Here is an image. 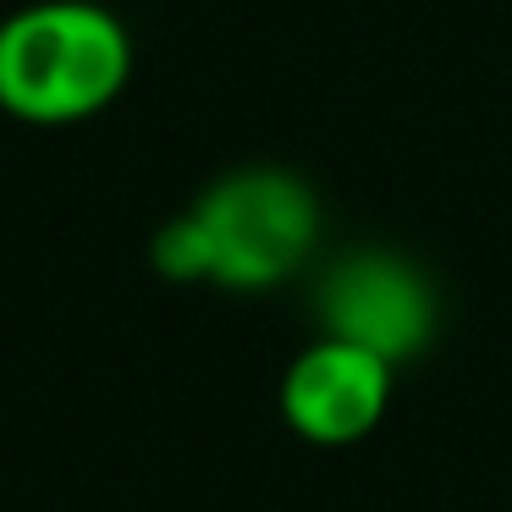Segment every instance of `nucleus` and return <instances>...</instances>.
<instances>
[{
	"label": "nucleus",
	"instance_id": "obj_1",
	"mask_svg": "<svg viewBox=\"0 0 512 512\" xmlns=\"http://www.w3.org/2000/svg\"><path fill=\"white\" fill-rule=\"evenodd\" d=\"M320 243V199L298 171L243 166L155 232V270L166 281H215L265 292L287 281Z\"/></svg>",
	"mask_w": 512,
	"mask_h": 512
},
{
	"label": "nucleus",
	"instance_id": "obj_2",
	"mask_svg": "<svg viewBox=\"0 0 512 512\" xmlns=\"http://www.w3.org/2000/svg\"><path fill=\"white\" fill-rule=\"evenodd\" d=\"M133 78L122 17L94 0H39L0 23V111L61 127L105 111Z\"/></svg>",
	"mask_w": 512,
	"mask_h": 512
},
{
	"label": "nucleus",
	"instance_id": "obj_3",
	"mask_svg": "<svg viewBox=\"0 0 512 512\" xmlns=\"http://www.w3.org/2000/svg\"><path fill=\"white\" fill-rule=\"evenodd\" d=\"M320 336L353 342L386 364H408L435 342L441 298L435 281L397 248H353L320 276L314 292Z\"/></svg>",
	"mask_w": 512,
	"mask_h": 512
},
{
	"label": "nucleus",
	"instance_id": "obj_4",
	"mask_svg": "<svg viewBox=\"0 0 512 512\" xmlns=\"http://www.w3.org/2000/svg\"><path fill=\"white\" fill-rule=\"evenodd\" d=\"M391 386H397V364L320 336L281 375V419L309 446H353L386 419Z\"/></svg>",
	"mask_w": 512,
	"mask_h": 512
}]
</instances>
